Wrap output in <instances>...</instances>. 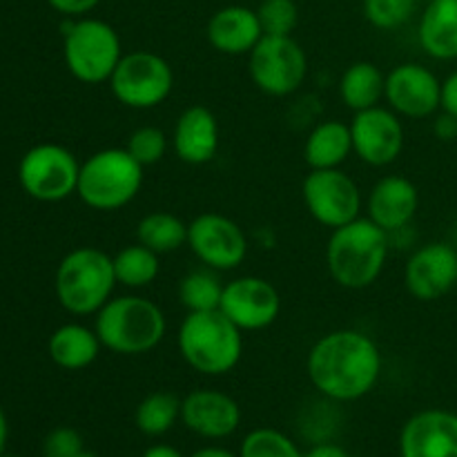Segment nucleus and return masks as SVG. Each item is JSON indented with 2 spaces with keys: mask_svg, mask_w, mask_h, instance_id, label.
Segmentation results:
<instances>
[{
  "mask_svg": "<svg viewBox=\"0 0 457 457\" xmlns=\"http://www.w3.org/2000/svg\"><path fill=\"white\" fill-rule=\"evenodd\" d=\"M306 373L321 397L346 404L361 400L378 386L382 351L361 330H330L308 351Z\"/></svg>",
  "mask_w": 457,
  "mask_h": 457,
  "instance_id": "f257e3e1",
  "label": "nucleus"
},
{
  "mask_svg": "<svg viewBox=\"0 0 457 457\" xmlns=\"http://www.w3.org/2000/svg\"><path fill=\"white\" fill-rule=\"evenodd\" d=\"M391 245V235L369 217L335 228L326 245L328 275L346 290L369 288L386 268Z\"/></svg>",
  "mask_w": 457,
  "mask_h": 457,
  "instance_id": "f03ea898",
  "label": "nucleus"
},
{
  "mask_svg": "<svg viewBox=\"0 0 457 457\" xmlns=\"http://www.w3.org/2000/svg\"><path fill=\"white\" fill-rule=\"evenodd\" d=\"M103 348L116 355L134 357L154 351L168 333L163 308L141 295L112 297L94 321Z\"/></svg>",
  "mask_w": 457,
  "mask_h": 457,
  "instance_id": "7ed1b4c3",
  "label": "nucleus"
},
{
  "mask_svg": "<svg viewBox=\"0 0 457 457\" xmlns=\"http://www.w3.org/2000/svg\"><path fill=\"white\" fill-rule=\"evenodd\" d=\"M179 353L192 370L221 378L239 366L244 355V330L221 311L187 312L179 326Z\"/></svg>",
  "mask_w": 457,
  "mask_h": 457,
  "instance_id": "20e7f679",
  "label": "nucleus"
},
{
  "mask_svg": "<svg viewBox=\"0 0 457 457\" xmlns=\"http://www.w3.org/2000/svg\"><path fill=\"white\" fill-rule=\"evenodd\" d=\"M114 257L94 245H80L61 259L54 275V293L70 315H96L116 288Z\"/></svg>",
  "mask_w": 457,
  "mask_h": 457,
  "instance_id": "39448f33",
  "label": "nucleus"
},
{
  "mask_svg": "<svg viewBox=\"0 0 457 457\" xmlns=\"http://www.w3.org/2000/svg\"><path fill=\"white\" fill-rule=\"evenodd\" d=\"M143 170L125 147H105L80 163L76 195L87 208L114 212L137 199L145 179Z\"/></svg>",
  "mask_w": 457,
  "mask_h": 457,
  "instance_id": "423d86ee",
  "label": "nucleus"
},
{
  "mask_svg": "<svg viewBox=\"0 0 457 457\" xmlns=\"http://www.w3.org/2000/svg\"><path fill=\"white\" fill-rule=\"evenodd\" d=\"M62 58L79 83L101 85L110 80L123 58L120 36L101 18H67L62 25Z\"/></svg>",
  "mask_w": 457,
  "mask_h": 457,
  "instance_id": "0eeeda50",
  "label": "nucleus"
},
{
  "mask_svg": "<svg viewBox=\"0 0 457 457\" xmlns=\"http://www.w3.org/2000/svg\"><path fill=\"white\" fill-rule=\"evenodd\" d=\"M110 92L129 110H154L174 89V70L163 56L147 49L123 54L110 76Z\"/></svg>",
  "mask_w": 457,
  "mask_h": 457,
  "instance_id": "6e6552de",
  "label": "nucleus"
},
{
  "mask_svg": "<svg viewBox=\"0 0 457 457\" xmlns=\"http://www.w3.org/2000/svg\"><path fill=\"white\" fill-rule=\"evenodd\" d=\"M80 163L71 150L58 143H38L22 154L18 183L27 196L43 204H58L76 195Z\"/></svg>",
  "mask_w": 457,
  "mask_h": 457,
  "instance_id": "1a4fd4ad",
  "label": "nucleus"
},
{
  "mask_svg": "<svg viewBox=\"0 0 457 457\" xmlns=\"http://www.w3.org/2000/svg\"><path fill=\"white\" fill-rule=\"evenodd\" d=\"M248 71L259 92L284 98L299 92L308 76V56L293 36H266L248 54Z\"/></svg>",
  "mask_w": 457,
  "mask_h": 457,
  "instance_id": "9d476101",
  "label": "nucleus"
},
{
  "mask_svg": "<svg viewBox=\"0 0 457 457\" xmlns=\"http://www.w3.org/2000/svg\"><path fill=\"white\" fill-rule=\"evenodd\" d=\"M302 196L308 214L330 230L361 217L360 186L342 168L311 170L302 183Z\"/></svg>",
  "mask_w": 457,
  "mask_h": 457,
  "instance_id": "9b49d317",
  "label": "nucleus"
},
{
  "mask_svg": "<svg viewBox=\"0 0 457 457\" xmlns=\"http://www.w3.org/2000/svg\"><path fill=\"white\" fill-rule=\"evenodd\" d=\"M187 248L205 268L237 270L248 257V237L235 219L219 212H201L187 223Z\"/></svg>",
  "mask_w": 457,
  "mask_h": 457,
  "instance_id": "f8f14e48",
  "label": "nucleus"
},
{
  "mask_svg": "<svg viewBox=\"0 0 457 457\" xmlns=\"http://www.w3.org/2000/svg\"><path fill=\"white\" fill-rule=\"evenodd\" d=\"M384 101L397 116L428 119L442 110V80L422 62H400L386 74Z\"/></svg>",
  "mask_w": 457,
  "mask_h": 457,
  "instance_id": "ddd939ff",
  "label": "nucleus"
},
{
  "mask_svg": "<svg viewBox=\"0 0 457 457\" xmlns=\"http://www.w3.org/2000/svg\"><path fill=\"white\" fill-rule=\"evenodd\" d=\"M353 154L370 168H386L404 150V125L391 107L375 105L355 112L351 123Z\"/></svg>",
  "mask_w": 457,
  "mask_h": 457,
  "instance_id": "4468645a",
  "label": "nucleus"
},
{
  "mask_svg": "<svg viewBox=\"0 0 457 457\" xmlns=\"http://www.w3.org/2000/svg\"><path fill=\"white\" fill-rule=\"evenodd\" d=\"M219 311L244 333H257L279 320L281 295L263 277H237L223 286Z\"/></svg>",
  "mask_w": 457,
  "mask_h": 457,
  "instance_id": "2eb2a0df",
  "label": "nucleus"
},
{
  "mask_svg": "<svg viewBox=\"0 0 457 457\" xmlns=\"http://www.w3.org/2000/svg\"><path fill=\"white\" fill-rule=\"evenodd\" d=\"M404 286L418 302H437L457 288V248L431 241L413 250L404 266Z\"/></svg>",
  "mask_w": 457,
  "mask_h": 457,
  "instance_id": "dca6fc26",
  "label": "nucleus"
},
{
  "mask_svg": "<svg viewBox=\"0 0 457 457\" xmlns=\"http://www.w3.org/2000/svg\"><path fill=\"white\" fill-rule=\"evenodd\" d=\"M400 457H457V413L427 409L400 431Z\"/></svg>",
  "mask_w": 457,
  "mask_h": 457,
  "instance_id": "f3484780",
  "label": "nucleus"
},
{
  "mask_svg": "<svg viewBox=\"0 0 457 457\" xmlns=\"http://www.w3.org/2000/svg\"><path fill=\"white\" fill-rule=\"evenodd\" d=\"M181 422L205 440H223L239 428L241 406L217 388H196L181 400Z\"/></svg>",
  "mask_w": 457,
  "mask_h": 457,
  "instance_id": "a211bd4d",
  "label": "nucleus"
},
{
  "mask_svg": "<svg viewBox=\"0 0 457 457\" xmlns=\"http://www.w3.org/2000/svg\"><path fill=\"white\" fill-rule=\"evenodd\" d=\"M420 208V192L413 181L400 174L382 177L366 199V217L378 223L388 235L406 230Z\"/></svg>",
  "mask_w": 457,
  "mask_h": 457,
  "instance_id": "6ab92c4d",
  "label": "nucleus"
},
{
  "mask_svg": "<svg viewBox=\"0 0 457 457\" xmlns=\"http://www.w3.org/2000/svg\"><path fill=\"white\" fill-rule=\"evenodd\" d=\"M221 143L219 120L205 105H190L179 114L172 129V150L187 165H205L214 161Z\"/></svg>",
  "mask_w": 457,
  "mask_h": 457,
  "instance_id": "aec40b11",
  "label": "nucleus"
},
{
  "mask_svg": "<svg viewBox=\"0 0 457 457\" xmlns=\"http://www.w3.org/2000/svg\"><path fill=\"white\" fill-rule=\"evenodd\" d=\"M208 43L226 56H248L254 45L263 38L257 9L244 4H228L210 16L205 27Z\"/></svg>",
  "mask_w": 457,
  "mask_h": 457,
  "instance_id": "412c9836",
  "label": "nucleus"
},
{
  "mask_svg": "<svg viewBox=\"0 0 457 457\" xmlns=\"http://www.w3.org/2000/svg\"><path fill=\"white\" fill-rule=\"evenodd\" d=\"M424 54L436 61H457V0L427 3L418 25Z\"/></svg>",
  "mask_w": 457,
  "mask_h": 457,
  "instance_id": "4be33fe9",
  "label": "nucleus"
},
{
  "mask_svg": "<svg viewBox=\"0 0 457 457\" xmlns=\"http://www.w3.org/2000/svg\"><path fill=\"white\" fill-rule=\"evenodd\" d=\"M101 339L96 330L85 324H62L49 335L47 353L54 364L62 370H83L101 355Z\"/></svg>",
  "mask_w": 457,
  "mask_h": 457,
  "instance_id": "5701e85b",
  "label": "nucleus"
},
{
  "mask_svg": "<svg viewBox=\"0 0 457 457\" xmlns=\"http://www.w3.org/2000/svg\"><path fill=\"white\" fill-rule=\"evenodd\" d=\"M353 154L351 125L342 120H321L303 141V161L311 170L342 168Z\"/></svg>",
  "mask_w": 457,
  "mask_h": 457,
  "instance_id": "b1692460",
  "label": "nucleus"
},
{
  "mask_svg": "<svg viewBox=\"0 0 457 457\" xmlns=\"http://www.w3.org/2000/svg\"><path fill=\"white\" fill-rule=\"evenodd\" d=\"M384 83H386V76L375 62L355 61L344 70L339 79V98L353 114L364 112L379 105L384 98Z\"/></svg>",
  "mask_w": 457,
  "mask_h": 457,
  "instance_id": "393cba45",
  "label": "nucleus"
},
{
  "mask_svg": "<svg viewBox=\"0 0 457 457\" xmlns=\"http://www.w3.org/2000/svg\"><path fill=\"white\" fill-rule=\"evenodd\" d=\"M137 241L156 254H168L187 245V223L165 210L145 214L137 223Z\"/></svg>",
  "mask_w": 457,
  "mask_h": 457,
  "instance_id": "a878e982",
  "label": "nucleus"
},
{
  "mask_svg": "<svg viewBox=\"0 0 457 457\" xmlns=\"http://www.w3.org/2000/svg\"><path fill=\"white\" fill-rule=\"evenodd\" d=\"M161 254H156L154 250L145 248L143 244H132L125 245L123 250L114 254V272L116 281L125 288H147L156 281V277L161 275Z\"/></svg>",
  "mask_w": 457,
  "mask_h": 457,
  "instance_id": "bb28decb",
  "label": "nucleus"
},
{
  "mask_svg": "<svg viewBox=\"0 0 457 457\" xmlns=\"http://www.w3.org/2000/svg\"><path fill=\"white\" fill-rule=\"evenodd\" d=\"M181 420V397L170 391H156L143 397L134 411V424L147 437H161Z\"/></svg>",
  "mask_w": 457,
  "mask_h": 457,
  "instance_id": "cd10ccee",
  "label": "nucleus"
},
{
  "mask_svg": "<svg viewBox=\"0 0 457 457\" xmlns=\"http://www.w3.org/2000/svg\"><path fill=\"white\" fill-rule=\"evenodd\" d=\"M223 286L217 270L204 268V270H190L179 281V299L187 312L217 311L221 306Z\"/></svg>",
  "mask_w": 457,
  "mask_h": 457,
  "instance_id": "c85d7f7f",
  "label": "nucleus"
},
{
  "mask_svg": "<svg viewBox=\"0 0 457 457\" xmlns=\"http://www.w3.org/2000/svg\"><path fill=\"white\" fill-rule=\"evenodd\" d=\"M239 457H303L293 437L277 428H254L241 440Z\"/></svg>",
  "mask_w": 457,
  "mask_h": 457,
  "instance_id": "c756f323",
  "label": "nucleus"
},
{
  "mask_svg": "<svg viewBox=\"0 0 457 457\" xmlns=\"http://www.w3.org/2000/svg\"><path fill=\"white\" fill-rule=\"evenodd\" d=\"M418 0H364V18L382 31L400 29L413 16Z\"/></svg>",
  "mask_w": 457,
  "mask_h": 457,
  "instance_id": "7c9ffc66",
  "label": "nucleus"
},
{
  "mask_svg": "<svg viewBox=\"0 0 457 457\" xmlns=\"http://www.w3.org/2000/svg\"><path fill=\"white\" fill-rule=\"evenodd\" d=\"M257 16L266 36H293L299 25V7L295 0H262Z\"/></svg>",
  "mask_w": 457,
  "mask_h": 457,
  "instance_id": "2f4dec72",
  "label": "nucleus"
},
{
  "mask_svg": "<svg viewBox=\"0 0 457 457\" xmlns=\"http://www.w3.org/2000/svg\"><path fill=\"white\" fill-rule=\"evenodd\" d=\"M170 147V138L165 137L163 129L154 128V125H143V128H137L128 137V143H125V150L143 165V168H150V165H156L165 156Z\"/></svg>",
  "mask_w": 457,
  "mask_h": 457,
  "instance_id": "473e14b6",
  "label": "nucleus"
},
{
  "mask_svg": "<svg viewBox=\"0 0 457 457\" xmlns=\"http://www.w3.org/2000/svg\"><path fill=\"white\" fill-rule=\"evenodd\" d=\"M85 449L83 437L71 427H56L43 442V457H76Z\"/></svg>",
  "mask_w": 457,
  "mask_h": 457,
  "instance_id": "72a5a7b5",
  "label": "nucleus"
},
{
  "mask_svg": "<svg viewBox=\"0 0 457 457\" xmlns=\"http://www.w3.org/2000/svg\"><path fill=\"white\" fill-rule=\"evenodd\" d=\"M49 7L65 18H83L101 4V0H47Z\"/></svg>",
  "mask_w": 457,
  "mask_h": 457,
  "instance_id": "f704fd0d",
  "label": "nucleus"
},
{
  "mask_svg": "<svg viewBox=\"0 0 457 457\" xmlns=\"http://www.w3.org/2000/svg\"><path fill=\"white\" fill-rule=\"evenodd\" d=\"M433 134L436 138L445 143H453L457 141V116L449 114V112L440 110L433 119Z\"/></svg>",
  "mask_w": 457,
  "mask_h": 457,
  "instance_id": "c9c22d12",
  "label": "nucleus"
},
{
  "mask_svg": "<svg viewBox=\"0 0 457 457\" xmlns=\"http://www.w3.org/2000/svg\"><path fill=\"white\" fill-rule=\"evenodd\" d=\"M442 110L457 116V70L442 80Z\"/></svg>",
  "mask_w": 457,
  "mask_h": 457,
  "instance_id": "e433bc0d",
  "label": "nucleus"
},
{
  "mask_svg": "<svg viewBox=\"0 0 457 457\" xmlns=\"http://www.w3.org/2000/svg\"><path fill=\"white\" fill-rule=\"evenodd\" d=\"M303 457H348V453L333 442H317L303 453Z\"/></svg>",
  "mask_w": 457,
  "mask_h": 457,
  "instance_id": "4c0bfd02",
  "label": "nucleus"
},
{
  "mask_svg": "<svg viewBox=\"0 0 457 457\" xmlns=\"http://www.w3.org/2000/svg\"><path fill=\"white\" fill-rule=\"evenodd\" d=\"M141 457H183V453L170 445H152Z\"/></svg>",
  "mask_w": 457,
  "mask_h": 457,
  "instance_id": "58836bf2",
  "label": "nucleus"
},
{
  "mask_svg": "<svg viewBox=\"0 0 457 457\" xmlns=\"http://www.w3.org/2000/svg\"><path fill=\"white\" fill-rule=\"evenodd\" d=\"M190 457H239V455L230 453V451L223 449V446H204V449L195 451Z\"/></svg>",
  "mask_w": 457,
  "mask_h": 457,
  "instance_id": "ea45409f",
  "label": "nucleus"
},
{
  "mask_svg": "<svg viewBox=\"0 0 457 457\" xmlns=\"http://www.w3.org/2000/svg\"><path fill=\"white\" fill-rule=\"evenodd\" d=\"M7 440H9V422L3 406H0V455H3L4 449H7Z\"/></svg>",
  "mask_w": 457,
  "mask_h": 457,
  "instance_id": "a19ab883",
  "label": "nucleus"
},
{
  "mask_svg": "<svg viewBox=\"0 0 457 457\" xmlns=\"http://www.w3.org/2000/svg\"><path fill=\"white\" fill-rule=\"evenodd\" d=\"M76 457H98V455L94 453V451H87V449H83V451H80V453L76 455Z\"/></svg>",
  "mask_w": 457,
  "mask_h": 457,
  "instance_id": "79ce46f5",
  "label": "nucleus"
},
{
  "mask_svg": "<svg viewBox=\"0 0 457 457\" xmlns=\"http://www.w3.org/2000/svg\"><path fill=\"white\" fill-rule=\"evenodd\" d=\"M453 235H455V248H457V221H455V228H453Z\"/></svg>",
  "mask_w": 457,
  "mask_h": 457,
  "instance_id": "37998d69",
  "label": "nucleus"
},
{
  "mask_svg": "<svg viewBox=\"0 0 457 457\" xmlns=\"http://www.w3.org/2000/svg\"><path fill=\"white\" fill-rule=\"evenodd\" d=\"M0 457H21V455H9V453H3Z\"/></svg>",
  "mask_w": 457,
  "mask_h": 457,
  "instance_id": "c03bdc74",
  "label": "nucleus"
},
{
  "mask_svg": "<svg viewBox=\"0 0 457 457\" xmlns=\"http://www.w3.org/2000/svg\"><path fill=\"white\" fill-rule=\"evenodd\" d=\"M424 3H431V0H424Z\"/></svg>",
  "mask_w": 457,
  "mask_h": 457,
  "instance_id": "a18cd8bd",
  "label": "nucleus"
}]
</instances>
